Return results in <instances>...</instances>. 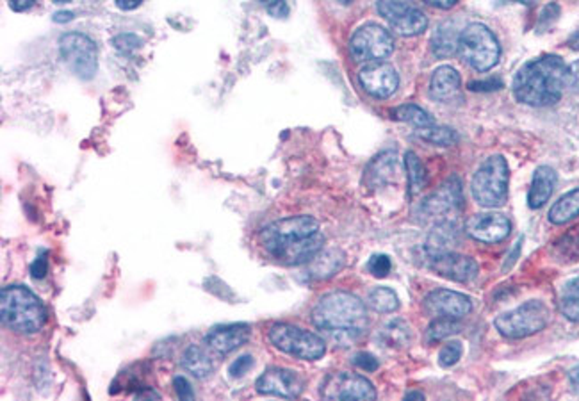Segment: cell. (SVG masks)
<instances>
[{
    "mask_svg": "<svg viewBox=\"0 0 579 401\" xmlns=\"http://www.w3.org/2000/svg\"><path fill=\"white\" fill-rule=\"evenodd\" d=\"M182 366L197 378H207L214 371L211 355L200 347H189L182 355Z\"/></svg>",
    "mask_w": 579,
    "mask_h": 401,
    "instance_id": "obj_24",
    "label": "cell"
},
{
    "mask_svg": "<svg viewBox=\"0 0 579 401\" xmlns=\"http://www.w3.org/2000/svg\"><path fill=\"white\" fill-rule=\"evenodd\" d=\"M553 253L562 262H574L579 260V227L571 229L564 234L553 247Z\"/></svg>",
    "mask_w": 579,
    "mask_h": 401,
    "instance_id": "obj_30",
    "label": "cell"
},
{
    "mask_svg": "<svg viewBox=\"0 0 579 401\" xmlns=\"http://www.w3.org/2000/svg\"><path fill=\"white\" fill-rule=\"evenodd\" d=\"M512 223L505 214L483 212L474 214L466 223V232L479 243H501L510 236Z\"/></svg>",
    "mask_w": 579,
    "mask_h": 401,
    "instance_id": "obj_17",
    "label": "cell"
},
{
    "mask_svg": "<svg viewBox=\"0 0 579 401\" xmlns=\"http://www.w3.org/2000/svg\"><path fill=\"white\" fill-rule=\"evenodd\" d=\"M378 13L401 36H420L428 27V18L412 0H376Z\"/></svg>",
    "mask_w": 579,
    "mask_h": 401,
    "instance_id": "obj_12",
    "label": "cell"
},
{
    "mask_svg": "<svg viewBox=\"0 0 579 401\" xmlns=\"http://www.w3.org/2000/svg\"><path fill=\"white\" fill-rule=\"evenodd\" d=\"M426 264L437 275L455 282H469L478 275V264L474 259L453 251L428 250Z\"/></svg>",
    "mask_w": 579,
    "mask_h": 401,
    "instance_id": "obj_14",
    "label": "cell"
},
{
    "mask_svg": "<svg viewBox=\"0 0 579 401\" xmlns=\"http://www.w3.org/2000/svg\"><path fill=\"white\" fill-rule=\"evenodd\" d=\"M412 398H420V400H422L424 395H421V393H409V395H407V400H412Z\"/></svg>",
    "mask_w": 579,
    "mask_h": 401,
    "instance_id": "obj_51",
    "label": "cell"
},
{
    "mask_svg": "<svg viewBox=\"0 0 579 401\" xmlns=\"http://www.w3.org/2000/svg\"><path fill=\"white\" fill-rule=\"evenodd\" d=\"M353 364H355L357 367H361L362 371H369V373L378 369V360H376V357L371 355V353H366V351L357 353V355L353 357Z\"/></svg>",
    "mask_w": 579,
    "mask_h": 401,
    "instance_id": "obj_39",
    "label": "cell"
},
{
    "mask_svg": "<svg viewBox=\"0 0 579 401\" xmlns=\"http://www.w3.org/2000/svg\"><path fill=\"white\" fill-rule=\"evenodd\" d=\"M569 380H571V386H573V389L576 391L579 395V367L576 369H573L571 371V375H569Z\"/></svg>",
    "mask_w": 579,
    "mask_h": 401,
    "instance_id": "obj_49",
    "label": "cell"
},
{
    "mask_svg": "<svg viewBox=\"0 0 579 401\" xmlns=\"http://www.w3.org/2000/svg\"><path fill=\"white\" fill-rule=\"evenodd\" d=\"M269 341L275 348L302 360H317L326 351V343L317 334L287 323L271 327Z\"/></svg>",
    "mask_w": 579,
    "mask_h": 401,
    "instance_id": "obj_8",
    "label": "cell"
},
{
    "mask_svg": "<svg viewBox=\"0 0 579 401\" xmlns=\"http://www.w3.org/2000/svg\"><path fill=\"white\" fill-rule=\"evenodd\" d=\"M503 88V83L497 79H488V81H474L469 84L471 92H494Z\"/></svg>",
    "mask_w": 579,
    "mask_h": 401,
    "instance_id": "obj_42",
    "label": "cell"
},
{
    "mask_svg": "<svg viewBox=\"0 0 579 401\" xmlns=\"http://www.w3.org/2000/svg\"><path fill=\"white\" fill-rule=\"evenodd\" d=\"M256 387L261 395L291 400V398H298L304 393L305 384H304V378L293 369L271 367L261 375Z\"/></svg>",
    "mask_w": 579,
    "mask_h": 401,
    "instance_id": "obj_16",
    "label": "cell"
},
{
    "mask_svg": "<svg viewBox=\"0 0 579 401\" xmlns=\"http://www.w3.org/2000/svg\"><path fill=\"white\" fill-rule=\"evenodd\" d=\"M549 307L540 300L523 303L521 307L496 318L497 332L507 339H525L542 332L549 323Z\"/></svg>",
    "mask_w": 579,
    "mask_h": 401,
    "instance_id": "obj_6",
    "label": "cell"
},
{
    "mask_svg": "<svg viewBox=\"0 0 579 401\" xmlns=\"http://www.w3.org/2000/svg\"><path fill=\"white\" fill-rule=\"evenodd\" d=\"M53 22H57V24H64V22L73 20V13L72 11H59L53 15Z\"/></svg>",
    "mask_w": 579,
    "mask_h": 401,
    "instance_id": "obj_48",
    "label": "cell"
},
{
    "mask_svg": "<svg viewBox=\"0 0 579 401\" xmlns=\"http://www.w3.org/2000/svg\"><path fill=\"white\" fill-rule=\"evenodd\" d=\"M405 168L409 177V195H420L426 186V170L422 166L421 159L414 152H407L405 155Z\"/></svg>",
    "mask_w": 579,
    "mask_h": 401,
    "instance_id": "obj_28",
    "label": "cell"
},
{
    "mask_svg": "<svg viewBox=\"0 0 579 401\" xmlns=\"http://www.w3.org/2000/svg\"><path fill=\"white\" fill-rule=\"evenodd\" d=\"M313 321L335 341H353L368 328V308L355 295L335 291L317 301Z\"/></svg>",
    "mask_w": 579,
    "mask_h": 401,
    "instance_id": "obj_3",
    "label": "cell"
},
{
    "mask_svg": "<svg viewBox=\"0 0 579 401\" xmlns=\"http://www.w3.org/2000/svg\"><path fill=\"white\" fill-rule=\"evenodd\" d=\"M350 52L357 63H376L394 52L392 34L378 24H366L350 40Z\"/></svg>",
    "mask_w": 579,
    "mask_h": 401,
    "instance_id": "obj_11",
    "label": "cell"
},
{
    "mask_svg": "<svg viewBox=\"0 0 579 401\" xmlns=\"http://www.w3.org/2000/svg\"><path fill=\"white\" fill-rule=\"evenodd\" d=\"M267 13L275 18H285L289 15V5L285 0H273L267 5Z\"/></svg>",
    "mask_w": 579,
    "mask_h": 401,
    "instance_id": "obj_43",
    "label": "cell"
},
{
    "mask_svg": "<svg viewBox=\"0 0 579 401\" xmlns=\"http://www.w3.org/2000/svg\"><path fill=\"white\" fill-rule=\"evenodd\" d=\"M556 171L551 166H540L536 168L533 181H531V188L527 193V205L531 209H540L545 205V201L551 199L555 186H556Z\"/></svg>",
    "mask_w": 579,
    "mask_h": 401,
    "instance_id": "obj_21",
    "label": "cell"
},
{
    "mask_svg": "<svg viewBox=\"0 0 579 401\" xmlns=\"http://www.w3.org/2000/svg\"><path fill=\"white\" fill-rule=\"evenodd\" d=\"M460 31L457 29L455 24L446 22L442 25L437 27V31L433 33L431 38V49L437 57H449L455 52L458 51V44H460Z\"/></svg>",
    "mask_w": 579,
    "mask_h": 401,
    "instance_id": "obj_23",
    "label": "cell"
},
{
    "mask_svg": "<svg viewBox=\"0 0 579 401\" xmlns=\"http://www.w3.org/2000/svg\"><path fill=\"white\" fill-rule=\"evenodd\" d=\"M458 51L462 59L478 72L492 70L501 57L496 34L483 24H471L462 31Z\"/></svg>",
    "mask_w": 579,
    "mask_h": 401,
    "instance_id": "obj_7",
    "label": "cell"
},
{
    "mask_svg": "<svg viewBox=\"0 0 579 401\" xmlns=\"http://www.w3.org/2000/svg\"><path fill=\"white\" fill-rule=\"evenodd\" d=\"M514 2H519V4H525V5H531L535 0H514Z\"/></svg>",
    "mask_w": 579,
    "mask_h": 401,
    "instance_id": "obj_52",
    "label": "cell"
},
{
    "mask_svg": "<svg viewBox=\"0 0 579 401\" xmlns=\"http://www.w3.org/2000/svg\"><path fill=\"white\" fill-rule=\"evenodd\" d=\"M173 387H175V393L180 400H193L195 398V393H193V387L191 384L184 378V377H177L173 380Z\"/></svg>",
    "mask_w": 579,
    "mask_h": 401,
    "instance_id": "obj_40",
    "label": "cell"
},
{
    "mask_svg": "<svg viewBox=\"0 0 579 401\" xmlns=\"http://www.w3.org/2000/svg\"><path fill=\"white\" fill-rule=\"evenodd\" d=\"M569 47H571V49H574V51H579V31H576V33L571 36V40H569Z\"/></svg>",
    "mask_w": 579,
    "mask_h": 401,
    "instance_id": "obj_50",
    "label": "cell"
},
{
    "mask_svg": "<svg viewBox=\"0 0 579 401\" xmlns=\"http://www.w3.org/2000/svg\"><path fill=\"white\" fill-rule=\"evenodd\" d=\"M369 307L376 312H381V314H389V312H394L398 310L400 307V298L398 295L389 289V288H376L369 293L368 297Z\"/></svg>",
    "mask_w": 579,
    "mask_h": 401,
    "instance_id": "obj_34",
    "label": "cell"
},
{
    "mask_svg": "<svg viewBox=\"0 0 579 401\" xmlns=\"http://www.w3.org/2000/svg\"><path fill=\"white\" fill-rule=\"evenodd\" d=\"M462 79L453 66H440L429 81V95L433 101H451L460 90Z\"/></svg>",
    "mask_w": 579,
    "mask_h": 401,
    "instance_id": "obj_20",
    "label": "cell"
},
{
    "mask_svg": "<svg viewBox=\"0 0 579 401\" xmlns=\"http://www.w3.org/2000/svg\"><path fill=\"white\" fill-rule=\"evenodd\" d=\"M464 207L462 184L457 177L448 179L435 193H431L420 207V216L424 221L442 225L453 223Z\"/></svg>",
    "mask_w": 579,
    "mask_h": 401,
    "instance_id": "obj_9",
    "label": "cell"
},
{
    "mask_svg": "<svg viewBox=\"0 0 579 401\" xmlns=\"http://www.w3.org/2000/svg\"><path fill=\"white\" fill-rule=\"evenodd\" d=\"M381 337L385 339V343L392 348H403L410 343L412 339V332L409 328V325L401 319H394L389 325H385V328L381 330Z\"/></svg>",
    "mask_w": 579,
    "mask_h": 401,
    "instance_id": "obj_33",
    "label": "cell"
},
{
    "mask_svg": "<svg viewBox=\"0 0 579 401\" xmlns=\"http://www.w3.org/2000/svg\"><path fill=\"white\" fill-rule=\"evenodd\" d=\"M59 51L73 73L84 81L95 77L99 68V52L92 38L81 33H68L59 40Z\"/></svg>",
    "mask_w": 579,
    "mask_h": 401,
    "instance_id": "obj_10",
    "label": "cell"
},
{
    "mask_svg": "<svg viewBox=\"0 0 579 401\" xmlns=\"http://www.w3.org/2000/svg\"><path fill=\"white\" fill-rule=\"evenodd\" d=\"M368 269L372 277L383 279V277H387V275L391 273L392 262H391V259H389L387 255L378 253V255H372V257L369 259Z\"/></svg>",
    "mask_w": 579,
    "mask_h": 401,
    "instance_id": "obj_35",
    "label": "cell"
},
{
    "mask_svg": "<svg viewBox=\"0 0 579 401\" xmlns=\"http://www.w3.org/2000/svg\"><path fill=\"white\" fill-rule=\"evenodd\" d=\"M558 307L567 319L579 323V277L573 279L562 288L558 297Z\"/></svg>",
    "mask_w": 579,
    "mask_h": 401,
    "instance_id": "obj_27",
    "label": "cell"
},
{
    "mask_svg": "<svg viewBox=\"0 0 579 401\" xmlns=\"http://www.w3.org/2000/svg\"><path fill=\"white\" fill-rule=\"evenodd\" d=\"M116 5L121 9V11H132L136 7H140L145 0H114Z\"/></svg>",
    "mask_w": 579,
    "mask_h": 401,
    "instance_id": "obj_47",
    "label": "cell"
},
{
    "mask_svg": "<svg viewBox=\"0 0 579 401\" xmlns=\"http://www.w3.org/2000/svg\"><path fill=\"white\" fill-rule=\"evenodd\" d=\"M252 367H254V357L243 355V357H239L236 362H232L228 373H230L232 378H241V377H245Z\"/></svg>",
    "mask_w": 579,
    "mask_h": 401,
    "instance_id": "obj_38",
    "label": "cell"
},
{
    "mask_svg": "<svg viewBox=\"0 0 579 401\" xmlns=\"http://www.w3.org/2000/svg\"><path fill=\"white\" fill-rule=\"evenodd\" d=\"M424 308L433 318L460 319L473 310V303L469 297L462 293L449 291V289H437L424 298Z\"/></svg>",
    "mask_w": 579,
    "mask_h": 401,
    "instance_id": "obj_18",
    "label": "cell"
},
{
    "mask_svg": "<svg viewBox=\"0 0 579 401\" xmlns=\"http://www.w3.org/2000/svg\"><path fill=\"white\" fill-rule=\"evenodd\" d=\"M2 323L18 334H36L47 321L42 300L24 286H7L0 293Z\"/></svg>",
    "mask_w": 579,
    "mask_h": 401,
    "instance_id": "obj_4",
    "label": "cell"
},
{
    "mask_svg": "<svg viewBox=\"0 0 579 401\" xmlns=\"http://www.w3.org/2000/svg\"><path fill=\"white\" fill-rule=\"evenodd\" d=\"M250 336H252V328L245 323L225 325V327L212 328L206 337V345L219 355H227L246 345Z\"/></svg>",
    "mask_w": 579,
    "mask_h": 401,
    "instance_id": "obj_19",
    "label": "cell"
},
{
    "mask_svg": "<svg viewBox=\"0 0 579 401\" xmlns=\"http://www.w3.org/2000/svg\"><path fill=\"white\" fill-rule=\"evenodd\" d=\"M53 4H68V2H72V0H53Z\"/></svg>",
    "mask_w": 579,
    "mask_h": 401,
    "instance_id": "obj_53",
    "label": "cell"
},
{
    "mask_svg": "<svg viewBox=\"0 0 579 401\" xmlns=\"http://www.w3.org/2000/svg\"><path fill=\"white\" fill-rule=\"evenodd\" d=\"M112 45L116 51H120L121 54H130V52L140 49L143 45V42L136 34H120L112 40Z\"/></svg>",
    "mask_w": 579,
    "mask_h": 401,
    "instance_id": "obj_37",
    "label": "cell"
},
{
    "mask_svg": "<svg viewBox=\"0 0 579 401\" xmlns=\"http://www.w3.org/2000/svg\"><path fill=\"white\" fill-rule=\"evenodd\" d=\"M462 353H464V347L460 341H455V343H448L440 353H439V362L440 366L444 367H449V366H455L460 358H462Z\"/></svg>",
    "mask_w": 579,
    "mask_h": 401,
    "instance_id": "obj_36",
    "label": "cell"
},
{
    "mask_svg": "<svg viewBox=\"0 0 579 401\" xmlns=\"http://www.w3.org/2000/svg\"><path fill=\"white\" fill-rule=\"evenodd\" d=\"M462 325L455 318H435V321L426 330V341L428 343H439L444 341L455 334H458Z\"/></svg>",
    "mask_w": 579,
    "mask_h": 401,
    "instance_id": "obj_32",
    "label": "cell"
},
{
    "mask_svg": "<svg viewBox=\"0 0 579 401\" xmlns=\"http://www.w3.org/2000/svg\"><path fill=\"white\" fill-rule=\"evenodd\" d=\"M361 86L364 92L374 99H389L396 93L400 86V75L392 64H387L383 61L369 63L359 73Z\"/></svg>",
    "mask_w": 579,
    "mask_h": 401,
    "instance_id": "obj_15",
    "label": "cell"
},
{
    "mask_svg": "<svg viewBox=\"0 0 579 401\" xmlns=\"http://www.w3.org/2000/svg\"><path fill=\"white\" fill-rule=\"evenodd\" d=\"M341 2H343V4H350L352 0H341Z\"/></svg>",
    "mask_w": 579,
    "mask_h": 401,
    "instance_id": "obj_54",
    "label": "cell"
},
{
    "mask_svg": "<svg viewBox=\"0 0 579 401\" xmlns=\"http://www.w3.org/2000/svg\"><path fill=\"white\" fill-rule=\"evenodd\" d=\"M567 88H571L573 92L579 93V59L576 63H573L569 66V72H567Z\"/></svg>",
    "mask_w": 579,
    "mask_h": 401,
    "instance_id": "obj_44",
    "label": "cell"
},
{
    "mask_svg": "<svg viewBox=\"0 0 579 401\" xmlns=\"http://www.w3.org/2000/svg\"><path fill=\"white\" fill-rule=\"evenodd\" d=\"M34 2H36V0H9V5H11L13 11L22 13V11L31 9V7L34 5Z\"/></svg>",
    "mask_w": 579,
    "mask_h": 401,
    "instance_id": "obj_45",
    "label": "cell"
},
{
    "mask_svg": "<svg viewBox=\"0 0 579 401\" xmlns=\"http://www.w3.org/2000/svg\"><path fill=\"white\" fill-rule=\"evenodd\" d=\"M324 400H374L376 391L368 378L355 373H332L321 386Z\"/></svg>",
    "mask_w": 579,
    "mask_h": 401,
    "instance_id": "obj_13",
    "label": "cell"
},
{
    "mask_svg": "<svg viewBox=\"0 0 579 401\" xmlns=\"http://www.w3.org/2000/svg\"><path fill=\"white\" fill-rule=\"evenodd\" d=\"M261 2H265V0H261Z\"/></svg>",
    "mask_w": 579,
    "mask_h": 401,
    "instance_id": "obj_55",
    "label": "cell"
},
{
    "mask_svg": "<svg viewBox=\"0 0 579 401\" xmlns=\"http://www.w3.org/2000/svg\"><path fill=\"white\" fill-rule=\"evenodd\" d=\"M569 66L558 55H542L526 63L516 75L514 95L531 107L555 105L567 88Z\"/></svg>",
    "mask_w": 579,
    "mask_h": 401,
    "instance_id": "obj_2",
    "label": "cell"
},
{
    "mask_svg": "<svg viewBox=\"0 0 579 401\" xmlns=\"http://www.w3.org/2000/svg\"><path fill=\"white\" fill-rule=\"evenodd\" d=\"M343 253L339 250L319 251L311 260L309 273L314 279H330L343 268Z\"/></svg>",
    "mask_w": 579,
    "mask_h": 401,
    "instance_id": "obj_25",
    "label": "cell"
},
{
    "mask_svg": "<svg viewBox=\"0 0 579 401\" xmlns=\"http://www.w3.org/2000/svg\"><path fill=\"white\" fill-rule=\"evenodd\" d=\"M579 216V188L564 195L549 210V221L555 225H565Z\"/></svg>",
    "mask_w": 579,
    "mask_h": 401,
    "instance_id": "obj_26",
    "label": "cell"
},
{
    "mask_svg": "<svg viewBox=\"0 0 579 401\" xmlns=\"http://www.w3.org/2000/svg\"><path fill=\"white\" fill-rule=\"evenodd\" d=\"M416 134L421 138L422 142L437 145V147H451V145H455L458 142V134L453 129L437 127L435 123L428 125V127L416 129Z\"/></svg>",
    "mask_w": 579,
    "mask_h": 401,
    "instance_id": "obj_29",
    "label": "cell"
},
{
    "mask_svg": "<svg viewBox=\"0 0 579 401\" xmlns=\"http://www.w3.org/2000/svg\"><path fill=\"white\" fill-rule=\"evenodd\" d=\"M510 170L503 155L488 157L474 173L473 197L483 207H499L508 199Z\"/></svg>",
    "mask_w": 579,
    "mask_h": 401,
    "instance_id": "obj_5",
    "label": "cell"
},
{
    "mask_svg": "<svg viewBox=\"0 0 579 401\" xmlns=\"http://www.w3.org/2000/svg\"><path fill=\"white\" fill-rule=\"evenodd\" d=\"M47 251H42V255H38L36 257V260H34V264L31 266V273H33V277L34 279H43L45 275H47V271H49V259H47Z\"/></svg>",
    "mask_w": 579,
    "mask_h": 401,
    "instance_id": "obj_41",
    "label": "cell"
},
{
    "mask_svg": "<svg viewBox=\"0 0 579 401\" xmlns=\"http://www.w3.org/2000/svg\"><path fill=\"white\" fill-rule=\"evenodd\" d=\"M422 2H426L428 5L437 7V9H451L453 5L458 4V0H422Z\"/></svg>",
    "mask_w": 579,
    "mask_h": 401,
    "instance_id": "obj_46",
    "label": "cell"
},
{
    "mask_svg": "<svg viewBox=\"0 0 579 401\" xmlns=\"http://www.w3.org/2000/svg\"><path fill=\"white\" fill-rule=\"evenodd\" d=\"M398 173H400V166H398L396 153L385 152V153L378 155V157L369 164L366 179H368L369 186L378 188V186H383V184H387V182L396 181V175H398Z\"/></svg>",
    "mask_w": 579,
    "mask_h": 401,
    "instance_id": "obj_22",
    "label": "cell"
},
{
    "mask_svg": "<svg viewBox=\"0 0 579 401\" xmlns=\"http://www.w3.org/2000/svg\"><path fill=\"white\" fill-rule=\"evenodd\" d=\"M264 250L287 266L311 262L323 250L324 236L313 216H291L267 225L261 232Z\"/></svg>",
    "mask_w": 579,
    "mask_h": 401,
    "instance_id": "obj_1",
    "label": "cell"
},
{
    "mask_svg": "<svg viewBox=\"0 0 579 401\" xmlns=\"http://www.w3.org/2000/svg\"><path fill=\"white\" fill-rule=\"evenodd\" d=\"M392 116L396 120H400V122L414 125L416 129H421V127H428V125L435 123L433 118L416 103H405V105H400V107L392 109Z\"/></svg>",
    "mask_w": 579,
    "mask_h": 401,
    "instance_id": "obj_31",
    "label": "cell"
}]
</instances>
